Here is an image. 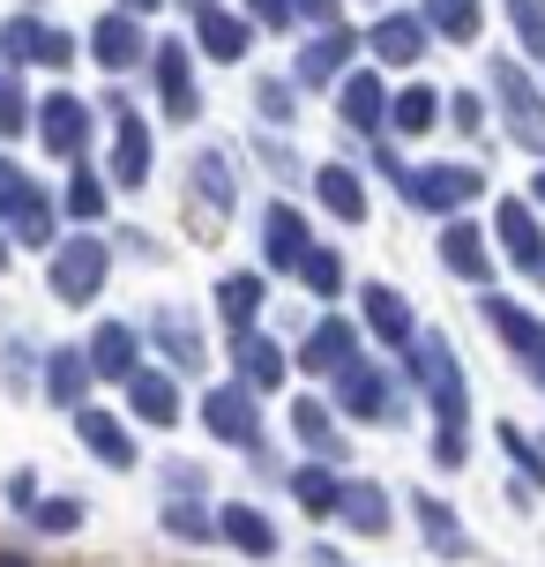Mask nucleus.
Returning a JSON list of instances; mask_svg holds the SVG:
<instances>
[{
    "instance_id": "f257e3e1",
    "label": "nucleus",
    "mask_w": 545,
    "mask_h": 567,
    "mask_svg": "<svg viewBox=\"0 0 545 567\" xmlns=\"http://www.w3.org/2000/svg\"><path fill=\"white\" fill-rule=\"evenodd\" d=\"M493 90H501V113H508V127H516V135L545 157V113H538V90H531V75H523L516 60H493Z\"/></svg>"
},
{
    "instance_id": "f03ea898",
    "label": "nucleus",
    "mask_w": 545,
    "mask_h": 567,
    "mask_svg": "<svg viewBox=\"0 0 545 567\" xmlns=\"http://www.w3.org/2000/svg\"><path fill=\"white\" fill-rule=\"evenodd\" d=\"M486 179L471 165H449V172H403V195L419 202V209H463V202L479 195Z\"/></svg>"
},
{
    "instance_id": "7ed1b4c3",
    "label": "nucleus",
    "mask_w": 545,
    "mask_h": 567,
    "mask_svg": "<svg viewBox=\"0 0 545 567\" xmlns=\"http://www.w3.org/2000/svg\"><path fill=\"white\" fill-rule=\"evenodd\" d=\"M337 381H345L337 396H345L351 419H397V381H389V373H373V367H345Z\"/></svg>"
},
{
    "instance_id": "20e7f679",
    "label": "nucleus",
    "mask_w": 545,
    "mask_h": 567,
    "mask_svg": "<svg viewBox=\"0 0 545 567\" xmlns=\"http://www.w3.org/2000/svg\"><path fill=\"white\" fill-rule=\"evenodd\" d=\"M367 45H373L381 68H411V60L426 53V23H419V16H381V23L367 30Z\"/></svg>"
},
{
    "instance_id": "39448f33",
    "label": "nucleus",
    "mask_w": 545,
    "mask_h": 567,
    "mask_svg": "<svg viewBox=\"0 0 545 567\" xmlns=\"http://www.w3.org/2000/svg\"><path fill=\"white\" fill-rule=\"evenodd\" d=\"M351 45H359V38H351L345 23H329L315 45L299 53V83H337V75H345V60H351Z\"/></svg>"
},
{
    "instance_id": "423d86ee",
    "label": "nucleus",
    "mask_w": 545,
    "mask_h": 567,
    "mask_svg": "<svg viewBox=\"0 0 545 567\" xmlns=\"http://www.w3.org/2000/svg\"><path fill=\"white\" fill-rule=\"evenodd\" d=\"M337 515H345L359 538H373V530H389V493L367 485V478H351V485H337Z\"/></svg>"
},
{
    "instance_id": "0eeeda50",
    "label": "nucleus",
    "mask_w": 545,
    "mask_h": 567,
    "mask_svg": "<svg viewBox=\"0 0 545 567\" xmlns=\"http://www.w3.org/2000/svg\"><path fill=\"white\" fill-rule=\"evenodd\" d=\"M337 113H345V127H381V120H389V90H381V75H345Z\"/></svg>"
},
{
    "instance_id": "6e6552de",
    "label": "nucleus",
    "mask_w": 545,
    "mask_h": 567,
    "mask_svg": "<svg viewBox=\"0 0 545 567\" xmlns=\"http://www.w3.org/2000/svg\"><path fill=\"white\" fill-rule=\"evenodd\" d=\"M419 373H426V389L441 396V419L456 425L463 419V373H456V359H449L441 343H419Z\"/></svg>"
},
{
    "instance_id": "1a4fd4ad",
    "label": "nucleus",
    "mask_w": 545,
    "mask_h": 567,
    "mask_svg": "<svg viewBox=\"0 0 545 567\" xmlns=\"http://www.w3.org/2000/svg\"><path fill=\"white\" fill-rule=\"evenodd\" d=\"M261 247H269V261H277V269H285V261H307V225H299V209H285V202H277V209L261 217Z\"/></svg>"
},
{
    "instance_id": "9d476101",
    "label": "nucleus",
    "mask_w": 545,
    "mask_h": 567,
    "mask_svg": "<svg viewBox=\"0 0 545 567\" xmlns=\"http://www.w3.org/2000/svg\"><path fill=\"white\" fill-rule=\"evenodd\" d=\"M315 195L329 202L345 225H359V217H367V187L351 179V165H321V172H315Z\"/></svg>"
},
{
    "instance_id": "9b49d317",
    "label": "nucleus",
    "mask_w": 545,
    "mask_h": 567,
    "mask_svg": "<svg viewBox=\"0 0 545 567\" xmlns=\"http://www.w3.org/2000/svg\"><path fill=\"white\" fill-rule=\"evenodd\" d=\"M351 343H359V337H351L345 321H321L315 337H307V367H315V373H345V367H359V351H351Z\"/></svg>"
},
{
    "instance_id": "f8f14e48",
    "label": "nucleus",
    "mask_w": 545,
    "mask_h": 567,
    "mask_svg": "<svg viewBox=\"0 0 545 567\" xmlns=\"http://www.w3.org/2000/svg\"><path fill=\"white\" fill-rule=\"evenodd\" d=\"M501 239H508V255H516L523 269H538V261H545V239H538V225H531L523 202H501Z\"/></svg>"
},
{
    "instance_id": "ddd939ff",
    "label": "nucleus",
    "mask_w": 545,
    "mask_h": 567,
    "mask_svg": "<svg viewBox=\"0 0 545 567\" xmlns=\"http://www.w3.org/2000/svg\"><path fill=\"white\" fill-rule=\"evenodd\" d=\"M441 261L456 277H486V247H479V225H441Z\"/></svg>"
},
{
    "instance_id": "4468645a",
    "label": "nucleus",
    "mask_w": 545,
    "mask_h": 567,
    "mask_svg": "<svg viewBox=\"0 0 545 567\" xmlns=\"http://www.w3.org/2000/svg\"><path fill=\"white\" fill-rule=\"evenodd\" d=\"M209 425L225 441H255V403H247V389H217L209 396Z\"/></svg>"
},
{
    "instance_id": "2eb2a0df",
    "label": "nucleus",
    "mask_w": 545,
    "mask_h": 567,
    "mask_svg": "<svg viewBox=\"0 0 545 567\" xmlns=\"http://www.w3.org/2000/svg\"><path fill=\"white\" fill-rule=\"evenodd\" d=\"M202 53H209V60H239V53H247V23H239V16H217V8H202Z\"/></svg>"
},
{
    "instance_id": "dca6fc26",
    "label": "nucleus",
    "mask_w": 545,
    "mask_h": 567,
    "mask_svg": "<svg viewBox=\"0 0 545 567\" xmlns=\"http://www.w3.org/2000/svg\"><path fill=\"white\" fill-rule=\"evenodd\" d=\"M433 105H441V97H433L426 83H411L403 97H389V127H397V135H426V127H433Z\"/></svg>"
},
{
    "instance_id": "f3484780",
    "label": "nucleus",
    "mask_w": 545,
    "mask_h": 567,
    "mask_svg": "<svg viewBox=\"0 0 545 567\" xmlns=\"http://www.w3.org/2000/svg\"><path fill=\"white\" fill-rule=\"evenodd\" d=\"M426 23L441 38H456V45H471L479 38V0H426Z\"/></svg>"
},
{
    "instance_id": "a211bd4d",
    "label": "nucleus",
    "mask_w": 545,
    "mask_h": 567,
    "mask_svg": "<svg viewBox=\"0 0 545 567\" xmlns=\"http://www.w3.org/2000/svg\"><path fill=\"white\" fill-rule=\"evenodd\" d=\"M367 321H373V329H381V337H411V307H403V299H397V291H389V284H373V291H367Z\"/></svg>"
},
{
    "instance_id": "6ab92c4d",
    "label": "nucleus",
    "mask_w": 545,
    "mask_h": 567,
    "mask_svg": "<svg viewBox=\"0 0 545 567\" xmlns=\"http://www.w3.org/2000/svg\"><path fill=\"white\" fill-rule=\"evenodd\" d=\"M486 321L501 329V337H516V351H538V343H545V329L523 307H508V299H486Z\"/></svg>"
},
{
    "instance_id": "aec40b11",
    "label": "nucleus",
    "mask_w": 545,
    "mask_h": 567,
    "mask_svg": "<svg viewBox=\"0 0 545 567\" xmlns=\"http://www.w3.org/2000/svg\"><path fill=\"white\" fill-rule=\"evenodd\" d=\"M135 53H143V30L127 23V16H113V23L97 30V60H105V68H127Z\"/></svg>"
},
{
    "instance_id": "412c9836",
    "label": "nucleus",
    "mask_w": 545,
    "mask_h": 567,
    "mask_svg": "<svg viewBox=\"0 0 545 567\" xmlns=\"http://www.w3.org/2000/svg\"><path fill=\"white\" fill-rule=\"evenodd\" d=\"M135 411H143L150 425H173V419H179L173 381H157V373H135Z\"/></svg>"
},
{
    "instance_id": "4be33fe9",
    "label": "nucleus",
    "mask_w": 545,
    "mask_h": 567,
    "mask_svg": "<svg viewBox=\"0 0 545 567\" xmlns=\"http://www.w3.org/2000/svg\"><path fill=\"white\" fill-rule=\"evenodd\" d=\"M157 83H165V105H173L179 120L195 113V97H187V53H179V45H165V53H157Z\"/></svg>"
},
{
    "instance_id": "5701e85b",
    "label": "nucleus",
    "mask_w": 545,
    "mask_h": 567,
    "mask_svg": "<svg viewBox=\"0 0 545 567\" xmlns=\"http://www.w3.org/2000/svg\"><path fill=\"white\" fill-rule=\"evenodd\" d=\"M225 530H232V545H239V553H277V530H269L255 508H225Z\"/></svg>"
},
{
    "instance_id": "b1692460",
    "label": "nucleus",
    "mask_w": 545,
    "mask_h": 567,
    "mask_svg": "<svg viewBox=\"0 0 545 567\" xmlns=\"http://www.w3.org/2000/svg\"><path fill=\"white\" fill-rule=\"evenodd\" d=\"M97 269H105V261H97V247H83V255H68V261H60V291H68V299H83V291H97Z\"/></svg>"
},
{
    "instance_id": "393cba45",
    "label": "nucleus",
    "mask_w": 545,
    "mask_h": 567,
    "mask_svg": "<svg viewBox=\"0 0 545 567\" xmlns=\"http://www.w3.org/2000/svg\"><path fill=\"white\" fill-rule=\"evenodd\" d=\"M143 172H150V135L127 120V127H120V179H143Z\"/></svg>"
},
{
    "instance_id": "a878e982",
    "label": "nucleus",
    "mask_w": 545,
    "mask_h": 567,
    "mask_svg": "<svg viewBox=\"0 0 545 567\" xmlns=\"http://www.w3.org/2000/svg\"><path fill=\"white\" fill-rule=\"evenodd\" d=\"M195 195H209L217 209L232 202V172H225V157H195Z\"/></svg>"
},
{
    "instance_id": "bb28decb",
    "label": "nucleus",
    "mask_w": 545,
    "mask_h": 567,
    "mask_svg": "<svg viewBox=\"0 0 545 567\" xmlns=\"http://www.w3.org/2000/svg\"><path fill=\"white\" fill-rule=\"evenodd\" d=\"M419 515H426V538H433V545H449V553H463V530H456V515L441 508V501H419Z\"/></svg>"
},
{
    "instance_id": "cd10ccee",
    "label": "nucleus",
    "mask_w": 545,
    "mask_h": 567,
    "mask_svg": "<svg viewBox=\"0 0 545 567\" xmlns=\"http://www.w3.org/2000/svg\"><path fill=\"white\" fill-rule=\"evenodd\" d=\"M217 299H225L232 321H247V313H255V299H261V277H225V291H217Z\"/></svg>"
},
{
    "instance_id": "c85d7f7f",
    "label": "nucleus",
    "mask_w": 545,
    "mask_h": 567,
    "mask_svg": "<svg viewBox=\"0 0 545 567\" xmlns=\"http://www.w3.org/2000/svg\"><path fill=\"white\" fill-rule=\"evenodd\" d=\"M239 367L255 373V381H285V359H277V351H269V343H255V337L239 343Z\"/></svg>"
},
{
    "instance_id": "c756f323",
    "label": "nucleus",
    "mask_w": 545,
    "mask_h": 567,
    "mask_svg": "<svg viewBox=\"0 0 545 567\" xmlns=\"http://www.w3.org/2000/svg\"><path fill=\"white\" fill-rule=\"evenodd\" d=\"M299 269H307V284H315L321 299H329V291H345V261H337V255H307Z\"/></svg>"
},
{
    "instance_id": "7c9ffc66",
    "label": "nucleus",
    "mask_w": 545,
    "mask_h": 567,
    "mask_svg": "<svg viewBox=\"0 0 545 567\" xmlns=\"http://www.w3.org/2000/svg\"><path fill=\"white\" fill-rule=\"evenodd\" d=\"M508 8H516L523 45H531V53H545V0H508Z\"/></svg>"
},
{
    "instance_id": "2f4dec72",
    "label": "nucleus",
    "mask_w": 545,
    "mask_h": 567,
    "mask_svg": "<svg viewBox=\"0 0 545 567\" xmlns=\"http://www.w3.org/2000/svg\"><path fill=\"white\" fill-rule=\"evenodd\" d=\"M255 105H261L269 120H277V127H285L291 113H299V105H291V83H261V90H255Z\"/></svg>"
},
{
    "instance_id": "473e14b6",
    "label": "nucleus",
    "mask_w": 545,
    "mask_h": 567,
    "mask_svg": "<svg viewBox=\"0 0 545 567\" xmlns=\"http://www.w3.org/2000/svg\"><path fill=\"white\" fill-rule=\"evenodd\" d=\"M299 501H307V508H337V478L307 471V478H299Z\"/></svg>"
},
{
    "instance_id": "72a5a7b5",
    "label": "nucleus",
    "mask_w": 545,
    "mask_h": 567,
    "mask_svg": "<svg viewBox=\"0 0 545 567\" xmlns=\"http://www.w3.org/2000/svg\"><path fill=\"white\" fill-rule=\"evenodd\" d=\"M83 433L97 441V449L113 455V463H127V441H120V425H105V419H83Z\"/></svg>"
},
{
    "instance_id": "f704fd0d",
    "label": "nucleus",
    "mask_w": 545,
    "mask_h": 567,
    "mask_svg": "<svg viewBox=\"0 0 545 567\" xmlns=\"http://www.w3.org/2000/svg\"><path fill=\"white\" fill-rule=\"evenodd\" d=\"M247 16H255V23H269V30H285L291 23V0H247Z\"/></svg>"
},
{
    "instance_id": "c9c22d12",
    "label": "nucleus",
    "mask_w": 545,
    "mask_h": 567,
    "mask_svg": "<svg viewBox=\"0 0 545 567\" xmlns=\"http://www.w3.org/2000/svg\"><path fill=\"white\" fill-rule=\"evenodd\" d=\"M97 359H105V367H127V329H105V337H97Z\"/></svg>"
},
{
    "instance_id": "e433bc0d",
    "label": "nucleus",
    "mask_w": 545,
    "mask_h": 567,
    "mask_svg": "<svg viewBox=\"0 0 545 567\" xmlns=\"http://www.w3.org/2000/svg\"><path fill=\"white\" fill-rule=\"evenodd\" d=\"M449 105H456V113H449V120H456L463 135H471V127H479V120H486V113H479V97H471V90H456V97H449Z\"/></svg>"
},
{
    "instance_id": "4c0bfd02",
    "label": "nucleus",
    "mask_w": 545,
    "mask_h": 567,
    "mask_svg": "<svg viewBox=\"0 0 545 567\" xmlns=\"http://www.w3.org/2000/svg\"><path fill=\"white\" fill-rule=\"evenodd\" d=\"M299 433H307V441H315V449H329V419H321L315 403H307V411H299Z\"/></svg>"
},
{
    "instance_id": "58836bf2",
    "label": "nucleus",
    "mask_w": 545,
    "mask_h": 567,
    "mask_svg": "<svg viewBox=\"0 0 545 567\" xmlns=\"http://www.w3.org/2000/svg\"><path fill=\"white\" fill-rule=\"evenodd\" d=\"M291 16H321V23H337V0H291Z\"/></svg>"
},
{
    "instance_id": "ea45409f",
    "label": "nucleus",
    "mask_w": 545,
    "mask_h": 567,
    "mask_svg": "<svg viewBox=\"0 0 545 567\" xmlns=\"http://www.w3.org/2000/svg\"><path fill=\"white\" fill-rule=\"evenodd\" d=\"M538 202H545V172H538Z\"/></svg>"
},
{
    "instance_id": "a19ab883",
    "label": "nucleus",
    "mask_w": 545,
    "mask_h": 567,
    "mask_svg": "<svg viewBox=\"0 0 545 567\" xmlns=\"http://www.w3.org/2000/svg\"><path fill=\"white\" fill-rule=\"evenodd\" d=\"M202 8H209V0H195V16H202Z\"/></svg>"
},
{
    "instance_id": "79ce46f5",
    "label": "nucleus",
    "mask_w": 545,
    "mask_h": 567,
    "mask_svg": "<svg viewBox=\"0 0 545 567\" xmlns=\"http://www.w3.org/2000/svg\"><path fill=\"white\" fill-rule=\"evenodd\" d=\"M143 8H157V0H143Z\"/></svg>"
}]
</instances>
